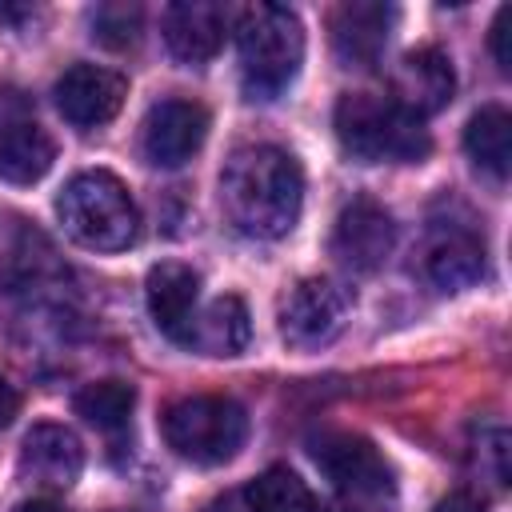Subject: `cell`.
<instances>
[{
	"mask_svg": "<svg viewBox=\"0 0 512 512\" xmlns=\"http://www.w3.org/2000/svg\"><path fill=\"white\" fill-rule=\"evenodd\" d=\"M144 300H148V316L152 324L172 340L184 344L192 340V324H196V300H200V276L188 264L164 260L148 272L144 280Z\"/></svg>",
	"mask_w": 512,
	"mask_h": 512,
	"instance_id": "obj_12",
	"label": "cell"
},
{
	"mask_svg": "<svg viewBox=\"0 0 512 512\" xmlns=\"http://www.w3.org/2000/svg\"><path fill=\"white\" fill-rule=\"evenodd\" d=\"M56 216L64 232L92 252H120L140 232V212L132 192L124 188L120 176L104 168L76 172L56 196Z\"/></svg>",
	"mask_w": 512,
	"mask_h": 512,
	"instance_id": "obj_4",
	"label": "cell"
},
{
	"mask_svg": "<svg viewBox=\"0 0 512 512\" xmlns=\"http://www.w3.org/2000/svg\"><path fill=\"white\" fill-rule=\"evenodd\" d=\"M464 152L488 176H496V180L508 176V164H512V120H508V112L500 104H488V108L472 112V120L464 124Z\"/></svg>",
	"mask_w": 512,
	"mask_h": 512,
	"instance_id": "obj_19",
	"label": "cell"
},
{
	"mask_svg": "<svg viewBox=\"0 0 512 512\" xmlns=\"http://www.w3.org/2000/svg\"><path fill=\"white\" fill-rule=\"evenodd\" d=\"M456 92V72H452V60L424 44V48H412L400 56L396 72H392V100L412 112V116H432L440 112Z\"/></svg>",
	"mask_w": 512,
	"mask_h": 512,
	"instance_id": "obj_11",
	"label": "cell"
},
{
	"mask_svg": "<svg viewBox=\"0 0 512 512\" xmlns=\"http://www.w3.org/2000/svg\"><path fill=\"white\" fill-rule=\"evenodd\" d=\"M80 468H84V448L72 428H64V424H32L28 428V436L20 444V476L24 480L64 492L80 480Z\"/></svg>",
	"mask_w": 512,
	"mask_h": 512,
	"instance_id": "obj_14",
	"label": "cell"
},
{
	"mask_svg": "<svg viewBox=\"0 0 512 512\" xmlns=\"http://www.w3.org/2000/svg\"><path fill=\"white\" fill-rule=\"evenodd\" d=\"M16 412H20V392L0 376V428H8L16 420Z\"/></svg>",
	"mask_w": 512,
	"mask_h": 512,
	"instance_id": "obj_25",
	"label": "cell"
},
{
	"mask_svg": "<svg viewBox=\"0 0 512 512\" xmlns=\"http://www.w3.org/2000/svg\"><path fill=\"white\" fill-rule=\"evenodd\" d=\"M340 148L360 164H420L432 152V136L420 116L404 112L392 96L344 92L332 112Z\"/></svg>",
	"mask_w": 512,
	"mask_h": 512,
	"instance_id": "obj_2",
	"label": "cell"
},
{
	"mask_svg": "<svg viewBox=\"0 0 512 512\" xmlns=\"http://www.w3.org/2000/svg\"><path fill=\"white\" fill-rule=\"evenodd\" d=\"M220 208L232 228L252 240L288 236L304 208V172L296 156L276 144L236 148L220 172Z\"/></svg>",
	"mask_w": 512,
	"mask_h": 512,
	"instance_id": "obj_1",
	"label": "cell"
},
{
	"mask_svg": "<svg viewBox=\"0 0 512 512\" xmlns=\"http://www.w3.org/2000/svg\"><path fill=\"white\" fill-rule=\"evenodd\" d=\"M488 40H492V56H496L500 72H508V68H512V4H504V8L496 12Z\"/></svg>",
	"mask_w": 512,
	"mask_h": 512,
	"instance_id": "obj_23",
	"label": "cell"
},
{
	"mask_svg": "<svg viewBox=\"0 0 512 512\" xmlns=\"http://www.w3.org/2000/svg\"><path fill=\"white\" fill-rule=\"evenodd\" d=\"M248 336H252L248 308L240 296L228 292V296H216L204 312H196L188 348H196L204 356H236V352H244Z\"/></svg>",
	"mask_w": 512,
	"mask_h": 512,
	"instance_id": "obj_18",
	"label": "cell"
},
{
	"mask_svg": "<svg viewBox=\"0 0 512 512\" xmlns=\"http://www.w3.org/2000/svg\"><path fill=\"white\" fill-rule=\"evenodd\" d=\"M160 28H164L168 52L180 64H208L224 44L228 16H224V8H216L208 0H176V4H168Z\"/></svg>",
	"mask_w": 512,
	"mask_h": 512,
	"instance_id": "obj_15",
	"label": "cell"
},
{
	"mask_svg": "<svg viewBox=\"0 0 512 512\" xmlns=\"http://www.w3.org/2000/svg\"><path fill=\"white\" fill-rule=\"evenodd\" d=\"M432 512H484V504H480L472 492H452V496H444Z\"/></svg>",
	"mask_w": 512,
	"mask_h": 512,
	"instance_id": "obj_24",
	"label": "cell"
},
{
	"mask_svg": "<svg viewBox=\"0 0 512 512\" xmlns=\"http://www.w3.org/2000/svg\"><path fill=\"white\" fill-rule=\"evenodd\" d=\"M92 40L112 52L132 48L140 40V8L136 4H100L92 12Z\"/></svg>",
	"mask_w": 512,
	"mask_h": 512,
	"instance_id": "obj_22",
	"label": "cell"
},
{
	"mask_svg": "<svg viewBox=\"0 0 512 512\" xmlns=\"http://www.w3.org/2000/svg\"><path fill=\"white\" fill-rule=\"evenodd\" d=\"M240 80L252 100H276L300 72L304 28L300 16L284 4H248L236 16Z\"/></svg>",
	"mask_w": 512,
	"mask_h": 512,
	"instance_id": "obj_3",
	"label": "cell"
},
{
	"mask_svg": "<svg viewBox=\"0 0 512 512\" xmlns=\"http://www.w3.org/2000/svg\"><path fill=\"white\" fill-rule=\"evenodd\" d=\"M16 512H64V508L52 504V500H28V504H20Z\"/></svg>",
	"mask_w": 512,
	"mask_h": 512,
	"instance_id": "obj_26",
	"label": "cell"
},
{
	"mask_svg": "<svg viewBox=\"0 0 512 512\" xmlns=\"http://www.w3.org/2000/svg\"><path fill=\"white\" fill-rule=\"evenodd\" d=\"M204 512H232V504H212V508H204Z\"/></svg>",
	"mask_w": 512,
	"mask_h": 512,
	"instance_id": "obj_27",
	"label": "cell"
},
{
	"mask_svg": "<svg viewBox=\"0 0 512 512\" xmlns=\"http://www.w3.org/2000/svg\"><path fill=\"white\" fill-rule=\"evenodd\" d=\"M392 4H376V0H352L340 4L332 12V52L344 68H372L384 56L388 32H392Z\"/></svg>",
	"mask_w": 512,
	"mask_h": 512,
	"instance_id": "obj_13",
	"label": "cell"
},
{
	"mask_svg": "<svg viewBox=\"0 0 512 512\" xmlns=\"http://www.w3.org/2000/svg\"><path fill=\"white\" fill-rule=\"evenodd\" d=\"M164 440L180 460H192L200 468L228 464L248 436V416L228 396H184L176 400L164 420Z\"/></svg>",
	"mask_w": 512,
	"mask_h": 512,
	"instance_id": "obj_5",
	"label": "cell"
},
{
	"mask_svg": "<svg viewBox=\"0 0 512 512\" xmlns=\"http://www.w3.org/2000/svg\"><path fill=\"white\" fill-rule=\"evenodd\" d=\"M136 408V388L124 380H96L76 392V416L100 432H120Z\"/></svg>",
	"mask_w": 512,
	"mask_h": 512,
	"instance_id": "obj_21",
	"label": "cell"
},
{
	"mask_svg": "<svg viewBox=\"0 0 512 512\" xmlns=\"http://www.w3.org/2000/svg\"><path fill=\"white\" fill-rule=\"evenodd\" d=\"M352 312V292L328 276H304L280 300V336L292 348H324L332 344Z\"/></svg>",
	"mask_w": 512,
	"mask_h": 512,
	"instance_id": "obj_7",
	"label": "cell"
},
{
	"mask_svg": "<svg viewBox=\"0 0 512 512\" xmlns=\"http://www.w3.org/2000/svg\"><path fill=\"white\" fill-rule=\"evenodd\" d=\"M52 96H56L60 116L72 128H100L124 108L128 80L112 68H100V64H72L56 80Z\"/></svg>",
	"mask_w": 512,
	"mask_h": 512,
	"instance_id": "obj_10",
	"label": "cell"
},
{
	"mask_svg": "<svg viewBox=\"0 0 512 512\" xmlns=\"http://www.w3.org/2000/svg\"><path fill=\"white\" fill-rule=\"evenodd\" d=\"M424 272L436 288L444 292H460V288H472L480 276H484V244L480 236L464 232V228H448L440 232L428 252H424Z\"/></svg>",
	"mask_w": 512,
	"mask_h": 512,
	"instance_id": "obj_17",
	"label": "cell"
},
{
	"mask_svg": "<svg viewBox=\"0 0 512 512\" xmlns=\"http://www.w3.org/2000/svg\"><path fill=\"white\" fill-rule=\"evenodd\" d=\"M248 512H316L312 488L292 468H268L244 488Z\"/></svg>",
	"mask_w": 512,
	"mask_h": 512,
	"instance_id": "obj_20",
	"label": "cell"
},
{
	"mask_svg": "<svg viewBox=\"0 0 512 512\" xmlns=\"http://www.w3.org/2000/svg\"><path fill=\"white\" fill-rule=\"evenodd\" d=\"M392 244H396V224L376 200L360 196L340 208V216L332 224V256L348 272H360V276L376 272L388 260Z\"/></svg>",
	"mask_w": 512,
	"mask_h": 512,
	"instance_id": "obj_9",
	"label": "cell"
},
{
	"mask_svg": "<svg viewBox=\"0 0 512 512\" xmlns=\"http://www.w3.org/2000/svg\"><path fill=\"white\" fill-rule=\"evenodd\" d=\"M52 160H56V144L36 120L28 116L0 120V180L36 184L52 168Z\"/></svg>",
	"mask_w": 512,
	"mask_h": 512,
	"instance_id": "obj_16",
	"label": "cell"
},
{
	"mask_svg": "<svg viewBox=\"0 0 512 512\" xmlns=\"http://www.w3.org/2000/svg\"><path fill=\"white\" fill-rule=\"evenodd\" d=\"M316 468L328 476L348 512H380L392 500V468L388 460L352 432H328L312 444Z\"/></svg>",
	"mask_w": 512,
	"mask_h": 512,
	"instance_id": "obj_6",
	"label": "cell"
},
{
	"mask_svg": "<svg viewBox=\"0 0 512 512\" xmlns=\"http://www.w3.org/2000/svg\"><path fill=\"white\" fill-rule=\"evenodd\" d=\"M208 140V112L196 100H160L140 124V152L156 168L188 164Z\"/></svg>",
	"mask_w": 512,
	"mask_h": 512,
	"instance_id": "obj_8",
	"label": "cell"
}]
</instances>
